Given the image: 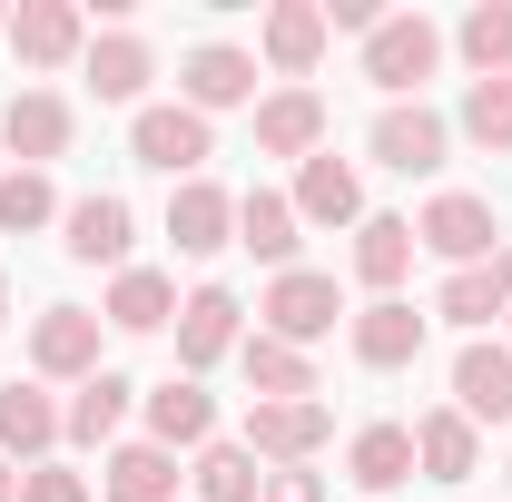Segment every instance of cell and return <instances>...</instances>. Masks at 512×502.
<instances>
[{
    "mask_svg": "<svg viewBox=\"0 0 512 502\" xmlns=\"http://www.w3.org/2000/svg\"><path fill=\"white\" fill-rule=\"evenodd\" d=\"M237 247H256L266 266H286L296 256V197H276V188L237 197Z\"/></svg>",
    "mask_w": 512,
    "mask_h": 502,
    "instance_id": "484cf974",
    "label": "cell"
},
{
    "mask_svg": "<svg viewBox=\"0 0 512 502\" xmlns=\"http://www.w3.org/2000/svg\"><path fill=\"white\" fill-rule=\"evenodd\" d=\"M119 424H128V375H109V365H99V375H89L79 394H69L60 434H69V443H109Z\"/></svg>",
    "mask_w": 512,
    "mask_h": 502,
    "instance_id": "cb8c5ba5",
    "label": "cell"
},
{
    "mask_svg": "<svg viewBox=\"0 0 512 502\" xmlns=\"http://www.w3.org/2000/svg\"><path fill=\"white\" fill-rule=\"evenodd\" d=\"M0 138H10V158L20 168H50L69 148V99H50V89H20L10 109H0Z\"/></svg>",
    "mask_w": 512,
    "mask_h": 502,
    "instance_id": "52a82bcc",
    "label": "cell"
},
{
    "mask_svg": "<svg viewBox=\"0 0 512 502\" xmlns=\"http://www.w3.org/2000/svg\"><path fill=\"white\" fill-rule=\"evenodd\" d=\"M266 493V473H256L247 443H207V463H197V502H256Z\"/></svg>",
    "mask_w": 512,
    "mask_h": 502,
    "instance_id": "4dcf8cb0",
    "label": "cell"
},
{
    "mask_svg": "<svg viewBox=\"0 0 512 502\" xmlns=\"http://www.w3.org/2000/svg\"><path fill=\"white\" fill-rule=\"evenodd\" d=\"M0 502H20V483H10V473H0Z\"/></svg>",
    "mask_w": 512,
    "mask_h": 502,
    "instance_id": "8d00e7d4",
    "label": "cell"
},
{
    "mask_svg": "<svg viewBox=\"0 0 512 502\" xmlns=\"http://www.w3.org/2000/svg\"><path fill=\"white\" fill-rule=\"evenodd\" d=\"M424 355V315L394 306V296H375V306L355 315V365H375V375H394V365H414Z\"/></svg>",
    "mask_w": 512,
    "mask_h": 502,
    "instance_id": "8fae6325",
    "label": "cell"
},
{
    "mask_svg": "<svg viewBox=\"0 0 512 502\" xmlns=\"http://www.w3.org/2000/svg\"><path fill=\"white\" fill-rule=\"evenodd\" d=\"M375 158H384V168H404V178H424V168H444V119H434L424 99H414V109L394 99V109L375 119Z\"/></svg>",
    "mask_w": 512,
    "mask_h": 502,
    "instance_id": "ba28073f",
    "label": "cell"
},
{
    "mask_svg": "<svg viewBox=\"0 0 512 502\" xmlns=\"http://www.w3.org/2000/svg\"><path fill=\"white\" fill-rule=\"evenodd\" d=\"M0 30H10V20H0Z\"/></svg>",
    "mask_w": 512,
    "mask_h": 502,
    "instance_id": "f35d334b",
    "label": "cell"
},
{
    "mask_svg": "<svg viewBox=\"0 0 512 502\" xmlns=\"http://www.w3.org/2000/svg\"><path fill=\"white\" fill-rule=\"evenodd\" d=\"M60 227H69V256H79V266H119L138 217H128V197L99 188V197H79V207H60Z\"/></svg>",
    "mask_w": 512,
    "mask_h": 502,
    "instance_id": "4fadbf2b",
    "label": "cell"
},
{
    "mask_svg": "<svg viewBox=\"0 0 512 502\" xmlns=\"http://www.w3.org/2000/svg\"><path fill=\"white\" fill-rule=\"evenodd\" d=\"M434 60H444V30L424 20V10H404V20H375V40H365V79L375 89H424L434 79Z\"/></svg>",
    "mask_w": 512,
    "mask_h": 502,
    "instance_id": "6da1fadb",
    "label": "cell"
},
{
    "mask_svg": "<svg viewBox=\"0 0 512 502\" xmlns=\"http://www.w3.org/2000/svg\"><path fill=\"white\" fill-rule=\"evenodd\" d=\"M227 227H237V197H227V188L188 178V188L168 197V237H178V256H217V247H227Z\"/></svg>",
    "mask_w": 512,
    "mask_h": 502,
    "instance_id": "5bb4252c",
    "label": "cell"
},
{
    "mask_svg": "<svg viewBox=\"0 0 512 502\" xmlns=\"http://www.w3.org/2000/svg\"><path fill=\"white\" fill-rule=\"evenodd\" d=\"M463 138L493 148V158H512V79H473V99H463Z\"/></svg>",
    "mask_w": 512,
    "mask_h": 502,
    "instance_id": "d6a6232c",
    "label": "cell"
},
{
    "mask_svg": "<svg viewBox=\"0 0 512 502\" xmlns=\"http://www.w3.org/2000/svg\"><path fill=\"white\" fill-rule=\"evenodd\" d=\"M99 483H109V502H178V453H158V443H119Z\"/></svg>",
    "mask_w": 512,
    "mask_h": 502,
    "instance_id": "d6986e66",
    "label": "cell"
},
{
    "mask_svg": "<svg viewBox=\"0 0 512 502\" xmlns=\"http://www.w3.org/2000/svg\"><path fill=\"white\" fill-rule=\"evenodd\" d=\"M128 148H138L148 168L188 178L197 158H207V119H197V109H138V128H128Z\"/></svg>",
    "mask_w": 512,
    "mask_h": 502,
    "instance_id": "30bf717a",
    "label": "cell"
},
{
    "mask_svg": "<svg viewBox=\"0 0 512 502\" xmlns=\"http://www.w3.org/2000/svg\"><path fill=\"white\" fill-rule=\"evenodd\" d=\"M345 463H355V483H365V493H394V483H414V424H365Z\"/></svg>",
    "mask_w": 512,
    "mask_h": 502,
    "instance_id": "603a6c76",
    "label": "cell"
},
{
    "mask_svg": "<svg viewBox=\"0 0 512 502\" xmlns=\"http://www.w3.org/2000/svg\"><path fill=\"white\" fill-rule=\"evenodd\" d=\"M404 266H414V217H365V227H355V276L384 296Z\"/></svg>",
    "mask_w": 512,
    "mask_h": 502,
    "instance_id": "83f0119b",
    "label": "cell"
},
{
    "mask_svg": "<svg viewBox=\"0 0 512 502\" xmlns=\"http://www.w3.org/2000/svg\"><path fill=\"white\" fill-rule=\"evenodd\" d=\"M414 463H424V473H434V483H473V463H483V443H473V424H463V414H424V424H414Z\"/></svg>",
    "mask_w": 512,
    "mask_h": 502,
    "instance_id": "ffe728a7",
    "label": "cell"
},
{
    "mask_svg": "<svg viewBox=\"0 0 512 502\" xmlns=\"http://www.w3.org/2000/svg\"><path fill=\"white\" fill-rule=\"evenodd\" d=\"M247 384H256V404H296V394H316V365H306V345L256 335L247 345Z\"/></svg>",
    "mask_w": 512,
    "mask_h": 502,
    "instance_id": "d4e9b609",
    "label": "cell"
},
{
    "mask_svg": "<svg viewBox=\"0 0 512 502\" xmlns=\"http://www.w3.org/2000/svg\"><path fill=\"white\" fill-rule=\"evenodd\" d=\"M256 89V60L247 50H227V40H207V50H188V109L207 119V109H237Z\"/></svg>",
    "mask_w": 512,
    "mask_h": 502,
    "instance_id": "e0dca14e",
    "label": "cell"
},
{
    "mask_svg": "<svg viewBox=\"0 0 512 502\" xmlns=\"http://www.w3.org/2000/svg\"><path fill=\"white\" fill-rule=\"evenodd\" d=\"M335 315H345L335 306V276H316V266H286V276L266 286V335H276V345H316Z\"/></svg>",
    "mask_w": 512,
    "mask_h": 502,
    "instance_id": "7a4b0ae2",
    "label": "cell"
},
{
    "mask_svg": "<svg viewBox=\"0 0 512 502\" xmlns=\"http://www.w3.org/2000/svg\"><path fill=\"white\" fill-rule=\"evenodd\" d=\"M444 315H453V325H493V315H512V256L453 266V276H444Z\"/></svg>",
    "mask_w": 512,
    "mask_h": 502,
    "instance_id": "ac0fdd59",
    "label": "cell"
},
{
    "mask_svg": "<svg viewBox=\"0 0 512 502\" xmlns=\"http://www.w3.org/2000/svg\"><path fill=\"white\" fill-rule=\"evenodd\" d=\"M20 502H89V483H79V473H60V463H40V473L20 483Z\"/></svg>",
    "mask_w": 512,
    "mask_h": 502,
    "instance_id": "e575fe53",
    "label": "cell"
},
{
    "mask_svg": "<svg viewBox=\"0 0 512 502\" xmlns=\"http://www.w3.org/2000/svg\"><path fill=\"white\" fill-rule=\"evenodd\" d=\"M0 315H10V286H0Z\"/></svg>",
    "mask_w": 512,
    "mask_h": 502,
    "instance_id": "74e56055",
    "label": "cell"
},
{
    "mask_svg": "<svg viewBox=\"0 0 512 502\" xmlns=\"http://www.w3.org/2000/svg\"><path fill=\"white\" fill-rule=\"evenodd\" d=\"M30 365L89 384V375H99V315H89V306H50L40 325H30Z\"/></svg>",
    "mask_w": 512,
    "mask_h": 502,
    "instance_id": "5b68a950",
    "label": "cell"
},
{
    "mask_svg": "<svg viewBox=\"0 0 512 502\" xmlns=\"http://www.w3.org/2000/svg\"><path fill=\"white\" fill-rule=\"evenodd\" d=\"M256 502H325V483L316 473H296V463H286V473H266V493Z\"/></svg>",
    "mask_w": 512,
    "mask_h": 502,
    "instance_id": "d590c367",
    "label": "cell"
},
{
    "mask_svg": "<svg viewBox=\"0 0 512 502\" xmlns=\"http://www.w3.org/2000/svg\"><path fill=\"white\" fill-rule=\"evenodd\" d=\"M296 217H316V227H345V217H365V188H355V168L345 158H306V178H296Z\"/></svg>",
    "mask_w": 512,
    "mask_h": 502,
    "instance_id": "44dd1931",
    "label": "cell"
},
{
    "mask_svg": "<svg viewBox=\"0 0 512 502\" xmlns=\"http://www.w3.org/2000/svg\"><path fill=\"white\" fill-rule=\"evenodd\" d=\"M0 443L10 453H50L60 443V404L40 384H0Z\"/></svg>",
    "mask_w": 512,
    "mask_h": 502,
    "instance_id": "f1b7e54d",
    "label": "cell"
},
{
    "mask_svg": "<svg viewBox=\"0 0 512 502\" xmlns=\"http://www.w3.org/2000/svg\"><path fill=\"white\" fill-rule=\"evenodd\" d=\"M89 89H99V99H138V89H148V40H138V30L89 40Z\"/></svg>",
    "mask_w": 512,
    "mask_h": 502,
    "instance_id": "f546056e",
    "label": "cell"
},
{
    "mask_svg": "<svg viewBox=\"0 0 512 502\" xmlns=\"http://www.w3.org/2000/svg\"><path fill=\"white\" fill-rule=\"evenodd\" d=\"M168 315H178V286L158 266H128L119 286H109V325H128V335H158Z\"/></svg>",
    "mask_w": 512,
    "mask_h": 502,
    "instance_id": "4316f807",
    "label": "cell"
},
{
    "mask_svg": "<svg viewBox=\"0 0 512 502\" xmlns=\"http://www.w3.org/2000/svg\"><path fill=\"white\" fill-rule=\"evenodd\" d=\"M463 60L483 69V79H512V0H483V10H463Z\"/></svg>",
    "mask_w": 512,
    "mask_h": 502,
    "instance_id": "1f68e13d",
    "label": "cell"
},
{
    "mask_svg": "<svg viewBox=\"0 0 512 502\" xmlns=\"http://www.w3.org/2000/svg\"><path fill=\"white\" fill-rule=\"evenodd\" d=\"M207 434H217V404H207L197 384H158V394H148V443H158V453L207 443Z\"/></svg>",
    "mask_w": 512,
    "mask_h": 502,
    "instance_id": "7402d4cb",
    "label": "cell"
},
{
    "mask_svg": "<svg viewBox=\"0 0 512 502\" xmlns=\"http://www.w3.org/2000/svg\"><path fill=\"white\" fill-rule=\"evenodd\" d=\"M493 237H503V227H493V207H483V197H434V207H424V227H414V247L453 256V266H483V256H503Z\"/></svg>",
    "mask_w": 512,
    "mask_h": 502,
    "instance_id": "3957f363",
    "label": "cell"
},
{
    "mask_svg": "<svg viewBox=\"0 0 512 502\" xmlns=\"http://www.w3.org/2000/svg\"><path fill=\"white\" fill-rule=\"evenodd\" d=\"M256 148H266V158H316L325 148V99L316 89H276V99L256 109Z\"/></svg>",
    "mask_w": 512,
    "mask_h": 502,
    "instance_id": "9c48e42d",
    "label": "cell"
},
{
    "mask_svg": "<svg viewBox=\"0 0 512 502\" xmlns=\"http://www.w3.org/2000/svg\"><path fill=\"white\" fill-rule=\"evenodd\" d=\"M453 414L463 424H503L512 414V345H463L453 355Z\"/></svg>",
    "mask_w": 512,
    "mask_h": 502,
    "instance_id": "8992f818",
    "label": "cell"
},
{
    "mask_svg": "<svg viewBox=\"0 0 512 502\" xmlns=\"http://www.w3.org/2000/svg\"><path fill=\"white\" fill-rule=\"evenodd\" d=\"M50 217H60V197H50L40 168H10L0 178V227H50Z\"/></svg>",
    "mask_w": 512,
    "mask_h": 502,
    "instance_id": "836d02e7",
    "label": "cell"
},
{
    "mask_svg": "<svg viewBox=\"0 0 512 502\" xmlns=\"http://www.w3.org/2000/svg\"><path fill=\"white\" fill-rule=\"evenodd\" d=\"M217 355H237V296L227 286H197L188 306H178V365H217Z\"/></svg>",
    "mask_w": 512,
    "mask_h": 502,
    "instance_id": "7c38bea8",
    "label": "cell"
},
{
    "mask_svg": "<svg viewBox=\"0 0 512 502\" xmlns=\"http://www.w3.org/2000/svg\"><path fill=\"white\" fill-rule=\"evenodd\" d=\"M266 60L286 69V79H306L325 60V0H276L266 10Z\"/></svg>",
    "mask_w": 512,
    "mask_h": 502,
    "instance_id": "2e32d148",
    "label": "cell"
},
{
    "mask_svg": "<svg viewBox=\"0 0 512 502\" xmlns=\"http://www.w3.org/2000/svg\"><path fill=\"white\" fill-rule=\"evenodd\" d=\"M10 40H20V60L30 69H60L89 30H79V0H20L10 10Z\"/></svg>",
    "mask_w": 512,
    "mask_h": 502,
    "instance_id": "9a60e30c",
    "label": "cell"
},
{
    "mask_svg": "<svg viewBox=\"0 0 512 502\" xmlns=\"http://www.w3.org/2000/svg\"><path fill=\"white\" fill-rule=\"evenodd\" d=\"M325 434H335V414H325L316 394H296V404H256V414H247V453H266V463H306Z\"/></svg>",
    "mask_w": 512,
    "mask_h": 502,
    "instance_id": "277c9868",
    "label": "cell"
}]
</instances>
